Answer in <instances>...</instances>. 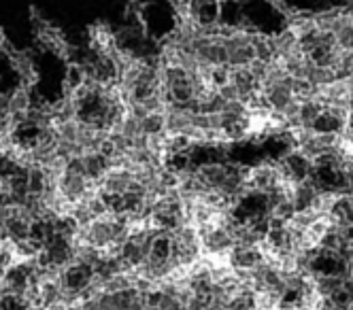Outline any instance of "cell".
I'll return each instance as SVG.
<instances>
[{"label":"cell","mask_w":353,"mask_h":310,"mask_svg":"<svg viewBox=\"0 0 353 310\" xmlns=\"http://www.w3.org/2000/svg\"><path fill=\"white\" fill-rule=\"evenodd\" d=\"M313 287H315V293L321 300H325V298H330L336 289L343 287V278H339V276H315Z\"/></svg>","instance_id":"ba28073f"},{"label":"cell","mask_w":353,"mask_h":310,"mask_svg":"<svg viewBox=\"0 0 353 310\" xmlns=\"http://www.w3.org/2000/svg\"><path fill=\"white\" fill-rule=\"evenodd\" d=\"M15 47H17V45L11 41V37H9L7 28H5V25H0V60L7 62V60H9V56L15 51Z\"/></svg>","instance_id":"30bf717a"},{"label":"cell","mask_w":353,"mask_h":310,"mask_svg":"<svg viewBox=\"0 0 353 310\" xmlns=\"http://www.w3.org/2000/svg\"><path fill=\"white\" fill-rule=\"evenodd\" d=\"M200 236L194 225H183L172 234V257L181 268H190L200 260Z\"/></svg>","instance_id":"3957f363"},{"label":"cell","mask_w":353,"mask_h":310,"mask_svg":"<svg viewBox=\"0 0 353 310\" xmlns=\"http://www.w3.org/2000/svg\"><path fill=\"white\" fill-rule=\"evenodd\" d=\"M343 238L339 236V231L334 229V227H330L325 231V234L319 238V242H317V247L319 249H323V251H332V253H339L341 251V247H343Z\"/></svg>","instance_id":"9c48e42d"},{"label":"cell","mask_w":353,"mask_h":310,"mask_svg":"<svg viewBox=\"0 0 353 310\" xmlns=\"http://www.w3.org/2000/svg\"><path fill=\"white\" fill-rule=\"evenodd\" d=\"M7 64L15 74L17 85L37 92V87L41 85L43 72H41V66L37 62V49L34 47H15V51L9 56Z\"/></svg>","instance_id":"7a4b0ae2"},{"label":"cell","mask_w":353,"mask_h":310,"mask_svg":"<svg viewBox=\"0 0 353 310\" xmlns=\"http://www.w3.org/2000/svg\"><path fill=\"white\" fill-rule=\"evenodd\" d=\"M264 262L262 247H241L234 245L228 253V266L236 272H251Z\"/></svg>","instance_id":"5b68a950"},{"label":"cell","mask_w":353,"mask_h":310,"mask_svg":"<svg viewBox=\"0 0 353 310\" xmlns=\"http://www.w3.org/2000/svg\"><path fill=\"white\" fill-rule=\"evenodd\" d=\"M172 260V234L168 231H154L151 238V249H149V260L145 264H164Z\"/></svg>","instance_id":"8992f818"},{"label":"cell","mask_w":353,"mask_h":310,"mask_svg":"<svg viewBox=\"0 0 353 310\" xmlns=\"http://www.w3.org/2000/svg\"><path fill=\"white\" fill-rule=\"evenodd\" d=\"M72 310H77V308H72Z\"/></svg>","instance_id":"7c38bea8"},{"label":"cell","mask_w":353,"mask_h":310,"mask_svg":"<svg viewBox=\"0 0 353 310\" xmlns=\"http://www.w3.org/2000/svg\"><path fill=\"white\" fill-rule=\"evenodd\" d=\"M28 21H30V32H32V45L37 51L49 54L64 66L77 62L79 47L70 41L64 28H60L56 21H52L43 13L39 5L28 7Z\"/></svg>","instance_id":"6da1fadb"},{"label":"cell","mask_w":353,"mask_h":310,"mask_svg":"<svg viewBox=\"0 0 353 310\" xmlns=\"http://www.w3.org/2000/svg\"><path fill=\"white\" fill-rule=\"evenodd\" d=\"M315 200H317V192L313 189V185L309 183V180H305V183H296L292 187V202H294L296 213L313 211Z\"/></svg>","instance_id":"52a82bcc"},{"label":"cell","mask_w":353,"mask_h":310,"mask_svg":"<svg viewBox=\"0 0 353 310\" xmlns=\"http://www.w3.org/2000/svg\"><path fill=\"white\" fill-rule=\"evenodd\" d=\"M196 229L200 236V247H203V253H207V255L230 253V249L234 247V238L230 236V231L215 225V223L200 225Z\"/></svg>","instance_id":"277c9868"},{"label":"cell","mask_w":353,"mask_h":310,"mask_svg":"<svg viewBox=\"0 0 353 310\" xmlns=\"http://www.w3.org/2000/svg\"><path fill=\"white\" fill-rule=\"evenodd\" d=\"M0 242H5V223L0 221Z\"/></svg>","instance_id":"8fae6325"}]
</instances>
